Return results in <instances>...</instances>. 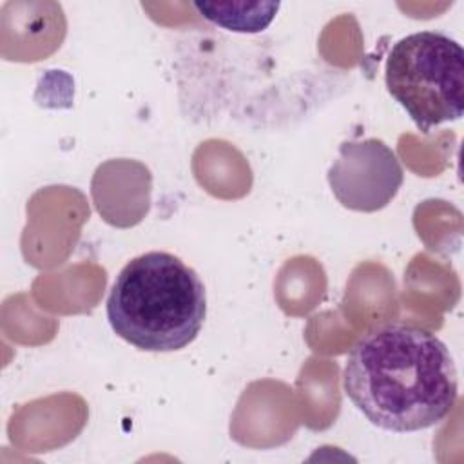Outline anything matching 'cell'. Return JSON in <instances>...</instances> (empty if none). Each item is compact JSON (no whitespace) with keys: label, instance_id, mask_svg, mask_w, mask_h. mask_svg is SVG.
Segmentation results:
<instances>
[{"label":"cell","instance_id":"cell-1","mask_svg":"<svg viewBox=\"0 0 464 464\" xmlns=\"http://www.w3.org/2000/svg\"><path fill=\"white\" fill-rule=\"evenodd\" d=\"M343 388L373 426L397 433L439 424L459 397L450 348L433 332L402 321L377 324L355 341Z\"/></svg>","mask_w":464,"mask_h":464},{"label":"cell","instance_id":"cell-2","mask_svg":"<svg viewBox=\"0 0 464 464\" xmlns=\"http://www.w3.org/2000/svg\"><path fill=\"white\" fill-rule=\"evenodd\" d=\"M207 317L199 276L178 256L145 252L118 274L107 297V319L118 337L145 352L188 346Z\"/></svg>","mask_w":464,"mask_h":464},{"label":"cell","instance_id":"cell-3","mask_svg":"<svg viewBox=\"0 0 464 464\" xmlns=\"http://www.w3.org/2000/svg\"><path fill=\"white\" fill-rule=\"evenodd\" d=\"M384 82L422 132L460 120L464 112V51L444 33L419 31L395 42Z\"/></svg>","mask_w":464,"mask_h":464},{"label":"cell","instance_id":"cell-4","mask_svg":"<svg viewBox=\"0 0 464 464\" xmlns=\"http://www.w3.org/2000/svg\"><path fill=\"white\" fill-rule=\"evenodd\" d=\"M404 172L397 154L377 138L350 140L339 147L328 169V185L337 201L357 212L384 208L399 192Z\"/></svg>","mask_w":464,"mask_h":464},{"label":"cell","instance_id":"cell-5","mask_svg":"<svg viewBox=\"0 0 464 464\" xmlns=\"http://www.w3.org/2000/svg\"><path fill=\"white\" fill-rule=\"evenodd\" d=\"M198 14L210 24L234 33H261L276 18L279 2H194Z\"/></svg>","mask_w":464,"mask_h":464}]
</instances>
